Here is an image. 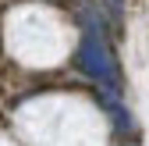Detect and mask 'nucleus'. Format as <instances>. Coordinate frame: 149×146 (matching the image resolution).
Returning <instances> with one entry per match:
<instances>
[{"label": "nucleus", "mask_w": 149, "mask_h": 146, "mask_svg": "<svg viewBox=\"0 0 149 146\" xmlns=\"http://www.w3.org/2000/svg\"><path fill=\"white\" fill-rule=\"evenodd\" d=\"M74 64H78V71H82L96 89H107V93L124 96L121 64H117V57H114V50H110L107 32H103V11H89V14H85L82 39H78V50H74Z\"/></svg>", "instance_id": "f257e3e1"}]
</instances>
